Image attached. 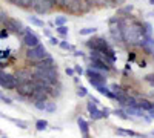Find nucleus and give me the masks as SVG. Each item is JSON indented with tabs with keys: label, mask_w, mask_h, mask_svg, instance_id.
Returning a JSON list of instances; mask_svg holds the SVG:
<instances>
[{
	"label": "nucleus",
	"mask_w": 154,
	"mask_h": 138,
	"mask_svg": "<svg viewBox=\"0 0 154 138\" xmlns=\"http://www.w3.org/2000/svg\"><path fill=\"white\" fill-rule=\"evenodd\" d=\"M122 34H123V40L128 45H131V46H139L140 40H142V35H140L139 28H137L136 23L126 25V26L122 29Z\"/></svg>",
	"instance_id": "nucleus-1"
},
{
	"label": "nucleus",
	"mask_w": 154,
	"mask_h": 138,
	"mask_svg": "<svg viewBox=\"0 0 154 138\" xmlns=\"http://www.w3.org/2000/svg\"><path fill=\"white\" fill-rule=\"evenodd\" d=\"M86 46L91 49V51H99V52H105L111 57H114V51L112 48L108 45V42L103 37H94V39H89L86 42Z\"/></svg>",
	"instance_id": "nucleus-2"
},
{
	"label": "nucleus",
	"mask_w": 154,
	"mask_h": 138,
	"mask_svg": "<svg viewBox=\"0 0 154 138\" xmlns=\"http://www.w3.org/2000/svg\"><path fill=\"white\" fill-rule=\"evenodd\" d=\"M48 55H49V54H48V51H46V48H45L42 43L37 45V46H34V48H28V49H26V58L31 60L32 63L46 58Z\"/></svg>",
	"instance_id": "nucleus-3"
},
{
	"label": "nucleus",
	"mask_w": 154,
	"mask_h": 138,
	"mask_svg": "<svg viewBox=\"0 0 154 138\" xmlns=\"http://www.w3.org/2000/svg\"><path fill=\"white\" fill-rule=\"evenodd\" d=\"M3 26L9 31V32H14V34H17V35H25V32H26V28H23V25H22V22H19V20H16V19H11V17H8V20L3 23Z\"/></svg>",
	"instance_id": "nucleus-4"
},
{
	"label": "nucleus",
	"mask_w": 154,
	"mask_h": 138,
	"mask_svg": "<svg viewBox=\"0 0 154 138\" xmlns=\"http://www.w3.org/2000/svg\"><path fill=\"white\" fill-rule=\"evenodd\" d=\"M0 86L5 87V89L11 91V89H16L17 87V78L16 75H11V74H6V72H0Z\"/></svg>",
	"instance_id": "nucleus-5"
},
{
	"label": "nucleus",
	"mask_w": 154,
	"mask_h": 138,
	"mask_svg": "<svg viewBox=\"0 0 154 138\" xmlns=\"http://www.w3.org/2000/svg\"><path fill=\"white\" fill-rule=\"evenodd\" d=\"M22 42H23V45L26 46V48H34V46H37V45H40V40H38V37H37L32 31H29L28 28H26V32H25Z\"/></svg>",
	"instance_id": "nucleus-6"
},
{
	"label": "nucleus",
	"mask_w": 154,
	"mask_h": 138,
	"mask_svg": "<svg viewBox=\"0 0 154 138\" xmlns=\"http://www.w3.org/2000/svg\"><path fill=\"white\" fill-rule=\"evenodd\" d=\"M91 68H94V69H97L100 72H105V74L111 71V66L106 65L105 61L100 60L99 57H91Z\"/></svg>",
	"instance_id": "nucleus-7"
},
{
	"label": "nucleus",
	"mask_w": 154,
	"mask_h": 138,
	"mask_svg": "<svg viewBox=\"0 0 154 138\" xmlns=\"http://www.w3.org/2000/svg\"><path fill=\"white\" fill-rule=\"evenodd\" d=\"M86 75H88V78H89V80H96V81H100L102 84H106V78H105V75L102 74L100 71L94 69V68L86 69Z\"/></svg>",
	"instance_id": "nucleus-8"
},
{
	"label": "nucleus",
	"mask_w": 154,
	"mask_h": 138,
	"mask_svg": "<svg viewBox=\"0 0 154 138\" xmlns=\"http://www.w3.org/2000/svg\"><path fill=\"white\" fill-rule=\"evenodd\" d=\"M29 98L32 100V101H46L48 100V92L46 91H34Z\"/></svg>",
	"instance_id": "nucleus-9"
},
{
	"label": "nucleus",
	"mask_w": 154,
	"mask_h": 138,
	"mask_svg": "<svg viewBox=\"0 0 154 138\" xmlns=\"http://www.w3.org/2000/svg\"><path fill=\"white\" fill-rule=\"evenodd\" d=\"M128 97H130V95H126L125 91H120V92H116V94H114V98L117 100V103H120L122 106H126V100H128Z\"/></svg>",
	"instance_id": "nucleus-10"
},
{
	"label": "nucleus",
	"mask_w": 154,
	"mask_h": 138,
	"mask_svg": "<svg viewBox=\"0 0 154 138\" xmlns=\"http://www.w3.org/2000/svg\"><path fill=\"white\" fill-rule=\"evenodd\" d=\"M137 107L139 109H145V110H149V109H152L154 107V104L152 103H149L148 100H140V101H137Z\"/></svg>",
	"instance_id": "nucleus-11"
},
{
	"label": "nucleus",
	"mask_w": 154,
	"mask_h": 138,
	"mask_svg": "<svg viewBox=\"0 0 154 138\" xmlns=\"http://www.w3.org/2000/svg\"><path fill=\"white\" fill-rule=\"evenodd\" d=\"M97 91H99L102 95H106L108 98H114V92L109 91V87H108L106 84H105V86H99V87H97Z\"/></svg>",
	"instance_id": "nucleus-12"
},
{
	"label": "nucleus",
	"mask_w": 154,
	"mask_h": 138,
	"mask_svg": "<svg viewBox=\"0 0 154 138\" xmlns=\"http://www.w3.org/2000/svg\"><path fill=\"white\" fill-rule=\"evenodd\" d=\"M77 123H79V128H80V131H82V134H83V137L86 138L88 137V123L83 120V118H79V120H77Z\"/></svg>",
	"instance_id": "nucleus-13"
},
{
	"label": "nucleus",
	"mask_w": 154,
	"mask_h": 138,
	"mask_svg": "<svg viewBox=\"0 0 154 138\" xmlns=\"http://www.w3.org/2000/svg\"><path fill=\"white\" fill-rule=\"evenodd\" d=\"M89 114H91L93 120H100V118H103V117H105L103 110H99V109H94L93 112H89Z\"/></svg>",
	"instance_id": "nucleus-14"
},
{
	"label": "nucleus",
	"mask_w": 154,
	"mask_h": 138,
	"mask_svg": "<svg viewBox=\"0 0 154 138\" xmlns=\"http://www.w3.org/2000/svg\"><path fill=\"white\" fill-rule=\"evenodd\" d=\"M17 6H20V8H32V0H17Z\"/></svg>",
	"instance_id": "nucleus-15"
},
{
	"label": "nucleus",
	"mask_w": 154,
	"mask_h": 138,
	"mask_svg": "<svg viewBox=\"0 0 154 138\" xmlns=\"http://www.w3.org/2000/svg\"><path fill=\"white\" fill-rule=\"evenodd\" d=\"M29 22L34 25V26H38V28H43L45 26V23H43V20H40V19H37V17H29Z\"/></svg>",
	"instance_id": "nucleus-16"
},
{
	"label": "nucleus",
	"mask_w": 154,
	"mask_h": 138,
	"mask_svg": "<svg viewBox=\"0 0 154 138\" xmlns=\"http://www.w3.org/2000/svg\"><path fill=\"white\" fill-rule=\"evenodd\" d=\"M66 22H68V19H66V17H63V16H60V17H57V19L54 20L56 26H63V25H66Z\"/></svg>",
	"instance_id": "nucleus-17"
},
{
	"label": "nucleus",
	"mask_w": 154,
	"mask_h": 138,
	"mask_svg": "<svg viewBox=\"0 0 154 138\" xmlns=\"http://www.w3.org/2000/svg\"><path fill=\"white\" fill-rule=\"evenodd\" d=\"M94 32H96V28H83V29L79 31L80 35H91V34H94Z\"/></svg>",
	"instance_id": "nucleus-18"
},
{
	"label": "nucleus",
	"mask_w": 154,
	"mask_h": 138,
	"mask_svg": "<svg viewBox=\"0 0 154 138\" xmlns=\"http://www.w3.org/2000/svg\"><path fill=\"white\" fill-rule=\"evenodd\" d=\"M56 31H57V34H60L62 37H66V35H68V28L65 26V25H63V26H57Z\"/></svg>",
	"instance_id": "nucleus-19"
},
{
	"label": "nucleus",
	"mask_w": 154,
	"mask_h": 138,
	"mask_svg": "<svg viewBox=\"0 0 154 138\" xmlns=\"http://www.w3.org/2000/svg\"><path fill=\"white\" fill-rule=\"evenodd\" d=\"M46 101H48V100H46ZM46 101H34V106L38 110H46Z\"/></svg>",
	"instance_id": "nucleus-20"
},
{
	"label": "nucleus",
	"mask_w": 154,
	"mask_h": 138,
	"mask_svg": "<svg viewBox=\"0 0 154 138\" xmlns=\"http://www.w3.org/2000/svg\"><path fill=\"white\" fill-rule=\"evenodd\" d=\"M35 126H37V129H38V131H43V129H46L48 123H46L45 120H38V121L35 123Z\"/></svg>",
	"instance_id": "nucleus-21"
},
{
	"label": "nucleus",
	"mask_w": 154,
	"mask_h": 138,
	"mask_svg": "<svg viewBox=\"0 0 154 138\" xmlns=\"http://www.w3.org/2000/svg\"><path fill=\"white\" fill-rule=\"evenodd\" d=\"M46 112H56V103L46 101Z\"/></svg>",
	"instance_id": "nucleus-22"
},
{
	"label": "nucleus",
	"mask_w": 154,
	"mask_h": 138,
	"mask_svg": "<svg viewBox=\"0 0 154 138\" xmlns=\"http://www.w3.org/2000/svg\"><path fill=\"white\" fill-rule=\"evenodd\" d=\"M145 81H146V83H149L151 86H154V74L146 75V77H145Z\"/></svg>",
	"instance_id": "nucleus-23"
},
{
	"label": "nucleus",
	"mask_w": 154,
	"mask_h": 138,
	"mask_svg": "<svg viewBox=\"0 0 154 138\" xmlns=\"http://www.w3.org/2000/svg\"><path fill=\"white\" fill-rule=\"evenodd\" d=\"M6 20H8V16H6V12H3L2 9H0V23L3 25V23H5Z\"/></svg>",
	"instance_id": "nucleus-24"
},
{
	"label": "nucleus",
	"mask_w": 154,
	"mask_h": 138,
	"mask_svg": "<svg viewBox=\"0 0 154 138\" xmlns=\"http://www.w3.org/2000/svg\"><path fill=\"white\" fill-rule=\"evenodd\" d=\"M59 46H60L62 49H66V51H68V49H74V48H72L71 45H68L66 42H60V43H59Z\"/></svg>",
	"instance_id": "nucleus-25"
},
{
	"label": "nucleus",
	"mask_w": 154,
	"mask_h": 138,
	"mask_svg": "<svg viewBox=\"0 0 154 138\" xmlns=\"http://www.w3.org/2000/svg\"><path fill=\"white\" fill-rule=\"evenodd\" d=\"M77 94H79V97H86V95H88V92H86L85 87H79V91H77Z\"/></svg>",
	"instance_id": "nucleus-26"
},
{
	"label": "nucleus",
	"mask_w": 154,
	"mask_h": 138,
	"mask_svg": "<svg viewBox=\"0 0 154 138\" xmlns=\"http://www.w3.org/2000/svg\"><path fill=\"white\" fill-rule=\"evenodd\" d=\"M68 2H69V0H57V5H59L60 8H65V6L68 5Z\"/></svg>",
	"instance_id": "nucleus-27"
},
{
	"label": "nucleus",
	"mask_w": 154,
	"mask_h": 138,
	"mask_svg": "<svg viewBox=\"0 0 154 138\" xmlns=\"http://www.w3.org/2000/svg\"><path fill=\"white\" fill-rule=\"evenodd\" d=\"M111 91L116 94V92H120V91H122V87H120L119 84H112V86H111Z\"/></svg>",
	"instance_id": "nucleus-28"
},
{
	"label": "nucleus",
	"mask_w": 154,
	"mask_h": 138,
	"mask_svg": "<svg viewBox=\"0 0 154 138\" xmlns=\"http://www.w3.org/2000/svg\"><path fill=\"white\" fill-rule=\"evenodd\" d=\"M114 114H116V115H119L120 118H126V115H125V114H126V110H125V112H123V110H116Z\"/></svg>",
	"instance_id": "nucleus-29"
},
{
	"label": "nucleus",
	"mask_w": 154,
	"mask_h": 138,
	"mask_svg": "<svg viewBox=\"0 0 154 138\" xmlns=\"http://www.w3.org/2000/svg\"><path fill=\"white\" fill-rule=\"evenodd\" d=\"M49 43H51V45H59L60 42L56 39V37H49Z\"/></svg>",
	"instance_id": "nucleus-30"
},
{
	"label": "nucleus",
	"mask_w": 154,
	"mask_h": 138,
	"mask_svg": "<svg viewBox=\"0 0 154 138\" xmlns=\"http://www.w3.org/2000/svg\"><path fill=\"white\" fill-rule=\"evenodd\" d=\"M109 2H111L112 5H123L125 0H109Z\"/></svg>",
	"instance_id": "nucleus-31"
},
{
	"label": "nucleus",
	"mask_w": 154,
	"mask_h": 138,
	"mask_svg": "<svg viewBox=\"0 0 154 138\" xmlns=\"http://www.w3.org/2000/svg\"><path fill=\"white\" fill-rule=\"evenodd\" d=\"M45 2H46L48 5H51V6H53V8H54V6L57 5V0H45Z\"/></svg>",
	"instance_id": "nucleus-32"
},
{
	"label": "nucleus",
	"mask_w": 154,
	"mask_h": 138,
	"mask_svg": "<svg viewBox=\"0 0 154 138\" xmlns=\"http://www.w3.org/2000/svg\"><path fill=\"white\" fill-rule=\"evenodd\" d=\"M74 72H77V74L82 75V74H83V69H82L80 66H75V68H74Z\"/></svg>",
	"instance_id": "nucleus-33"
},
{
	"label": "nucleus",
	"mask_w": 154,
	"mask_h": 138,
	"mask_svg": "<svg viewBox=\"0 0 154 138\" xmlns=\"http://www.w3.org/2000/svg\"><path fill=\"white\" fill-rule=\"evenodd\" d=\"M148 114H149V117H151V118H154V107L148 110Z\"/></svg>",
	"instance_id": "nucleus-34"
},
{
	"label": "nucleus",
	"mask_w": 154,
	"mask_h": 138,
	"mask_svg": "<svg viewBox=\"0 0 154 138\" xmlns=\"http://www.w3.org/2000/svg\"><path fill=\"white\" fill-rule=\"evenodd\" d=\"M66 74L68 75H74V69H66Z\"/></svg>",
	"instance_id": "nucleus-35"
},
{
	"label": "nucleus",
	"mask_w": 154,
	"mask_h": 138,
	"mask_svg": "<svg viewBox=\"0 0 154 138\" xmlns=\"http://www.w3.org/2000/svg\"><path fill=\"white\" fill-rule=\"evenodd\" d=\"M45 35H46V37H51V32H49V29H45Z\"/></svg>",
	"instance_id": "nucleus-36"
},
{
	"label": "nucleus",
	"mask_w": 154,
	"mask_h": 138,
	"mask_svg": "<svg viewBox=\"0 0 154 138\" xmlns=\"http://www.w3.org/2000/svg\"><path fill=\"white\" fill-rule=\"evenodd\" d=\"M9 3H12V5H17V0H8Z\"/></svg>",
	"instance_id": "nucleus-37"
},
{
	"label": "nucleus",
	"mask_w": 154,
	"mask_h": 138,
	"mask_svg": "<svg viewBox=\"0 0 154 138\" xmlns=\"http://www.w3.org/2000/svg\"><path fill=\"white\" fill-rule=\"evenodd\" d=\"M149 3H151V5H154V0H149Z\"/></svg>",
	"instance_id": "nucleus-38"
},
{
	"label": "nucleus",
	"mask_w": 154,
	"mask_h": 138,
	"mask_svg": "<svg viewBox=\"0 0 154 138\" xmlns=\"http://www.w3.org/2000/svg\"><path fill=\"white\" fill-rule=\"evenodd\" d=\"M0 100H2V94H0Z\"/></svg>",
	"instance_id": "nucleus-39"
},
{
	"label": "nucleus",
	"mask_w": 154,
	"mask_h": 138,
	"mask_svg": "<svg viewBox=\"0 0 154 138\" xmlns=\"http://www.w3.org/2000/svg\"><path fill=\"white\" fill-rule=\"evenodd\" d=\"M0 72H2V69H0Z\"/></svg>",
	"instance_id": "nucleus-40"
},
{
	"label": "nucleus",
	"mask_w": 154,
	"mask_h": 138,
	"mask_svg": "<svg viewBox=\"0 0 154 138\" xmlns=\"http://www.w3.org/2000/svg\"><path fill=\"white\" fill-rule=\"evenodd\" d=\"M152 57H154V55H152Z\"/></svg>",
	"instance_id": "nucleus-41"
},
{
	"label": "nucleus",
	"mask_w": 154,
	"mask_h": 138,
	"mask_svg": "<svg viewBox=\"0 0 154 138\" xmlns=\"http://www.w3.org/2000/svg\"><path fill=\"white\" fill-rule=\"evenodd\" d=\"M152 104H154V103H152Z\"/></svg>",
	"instance_id": "nucleus-42"
}]
</instances>
